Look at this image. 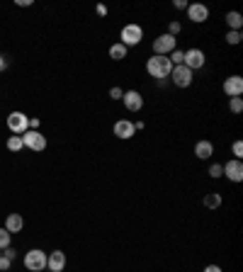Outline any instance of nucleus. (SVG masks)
<instances>
[{"mask_svg": "<svg viewBox=\"0 0 243 272\" xmlns=\"http://www.w3.org/2000/svg\"><path fill=\"white\" fill-rule=\"evenodd\" d=\"M241 39H243V34H241V32H233V30H229V32H226V44H231V46H236V44H238Z\"/></svg>", "mask_w": 243, "mask_h": 272, "instance_id": "4be33fe9", "label": "nucleus"}, {"mask_svg": "<svg viewBox=\"0 0 243 272\" xmlns=\"http://www.w3.org/2000/svg\"><path fill=\"white\" fill-rule=\"evenodd\" d=\"M182 32V24L178 20H171V24H168V34H171V37H178V34H180Z\"/></svg>", "mask_w": 243, "mask_h": 272, "instance_id": "a878e982", "label": "nucleus"}, {"mask_svg": "<svg viewBox=\"0 0 243 272\" xmlns=\"http://www.w3.org/2000/svg\"><path fill=\"white\" fill-rule=\"evenodd\" d=\"M146 71H149V76L151 78H158V81H163V78H168L173 71V63L168 56H151V59L146 61Z\"/></svg>", "mask_w": 243, "mask_h": 272, "instance_id": "f257e3e1", "label": "nucleus"}, {"mask_svg": "<svg viewBox=\"0 0 243 272\" xmlns=\"http://www.w3.org/2000/svg\"><path fill=\"white\" fill-rule=\"evenodd\" d=\"M175 8H178V10H187V3H185V0H175Z\"/></svg>", "mask_w": 243, "mask_h": 272, "instance_id": "2f4dec72", "label": "nucleus"}, {"mask_svg": "<svg viewBox=\"0 0 243 272\" xmlns=\"http://www.w3.org/2000/svg\"><path fill=\"white\" fill-rule=\"evenodd\" d=\"M224 175V165L222 163H212L209 165V178H222Z\"/></svg>", "mask_w": 243, "mask_h": 272, "instance_id": "393cba45", "label": "nucleus"}, {"mask_svg": "<svg viewBox=\"0 0 243 272\" xmlns=\"http://www.w3.org/2000/svg\"><path fill=\"white\" fill-rule=\"evenodd\" d=\"M202 272H222V267H219V265H207Z\"/></svg>", "mask_w": 243, "mask_h": 272, "instance_id": "7c9ffc66", "label": "nucleus"}, {"mask_svg": "<svg viewBox=\"0 0 243 272\" xmlns=\"http://www.w3.org/2000/svg\"><path fill=\"white\" fill-rule=\"evenodd\" d=\"M224 92H226L229 97H241V92H243V78L241 76L226 78V81H224Z\"/></svg>", "mask_w": 243, "mask_h": 272, "instance_id": "ddd939ff", "label": "nucleus"}, {"mask_svg": "<svg viewBox=\"0 0 243 272\" xmlns=\"http://www.w3.org/2000/svg\"><path fill=\"white\" fill-rule=\"evenodd\" d=\"M204 51L202 49H187L185 51V59H182V66H187L190 71H197V68H204Z\"/></svg>", "mask_w": 243, "mask_h": 272, "instance_id": "6e6552de", "label": "nucleus"}, {"mask_svg": "<svg viewBox=\"0 0 243 272\" xmlns=\"http://www.w3.org/2000/svg\"><path fill=\"white\" fill-rule=\"evenodd\" d=\"M10 241H12V233H8L5 229H0V251H3V248H8Z\"/></svg>", "mask_w": 243, "mask_h": 272, "instance_id": "b1692460", "label": "nucleus"}, {"mask_svg": "<svg viewBox=\"0 0 243 272\" xmlns=\"http://www.w3.org/2000/svg\"><path fill=\"white\" fill-rule=\"evenodd\" d=\"M171 78H173V83L178 85V88H190L192 85V81H195V76H192V71L187 68V66H173V71H171Z\"/></svg>", "mask_w": 243, "mask_h": 272, "instance_id": "0eeeda50", "label": "nucleus"}, {"mask_svg": "<svg viewBox=\"0 0 243 272\" xmlns=\"http://www.w3.org/2000/svg\"><path fill=\"white\" fill-rule=\"evenodd\" d=\"M121 95H124V90H121V88H117V85H114V88L110 90V97H112V100H121Z\"/></svg>", "mask_w": 243, "mask_h": 272, "instance_id": "c85d7f7f", "label": "nucleus"}, {"mask_svg": "<svg viewBox=\"0 0 243 272\" xmlns=\"http://www.w3.org/2000/svg\"><path fill=\"white\" fill-rule=\"evenodd\" d=\"M12 267V260L10 258H5V255H0V272H8Z\"/></svg>", "mask_w": 243, "mask_h": 272, "instance_id": "cd10ccee", "label": "nucleus"}, {"mask_svg": "<svg viewBox=\"0 0 243 272\" xmlns=\"http://www.w3.org/2000/svg\"><path fill=\"white\" fill-rule=\"evenodd\" d=\"M22 226H25V219H22L20 214H8V219H5V231L8 233H20Z\"/></svg>", "mask_w": 243, "mask_h": 272, "instance_id": "dca6fc26", "label": "nucleus"}, {"mask_svg": "<svg viewBox=\"0 0 243 272\" xmlns=\"http://www.w3.org/2000/svg\"><path fill=\"white\" fill-rule=\"evenodd\" d=\"M8 129L15 134V136H22L25 131L30 129V117L25 112H10L8 114Z\"/></svg>", "mask_w": 243, "mask_h": 272, "instance_id": "7ed1b4c3", "label": "nucleus"}, {"mask_svg": "<svg viewBox=\"0 0 243 272\" xmlns=\"http://www.w3.org/2000/svg\"><path fill=\"white\" fill-rule=\"evenodd\" d=\"M141 39H143V30L139 27V24H127L119 34V41L127 46V49H129V46H136V44H141Z\"/></svg>", "mask_w": 243, "mask_h": 272, "instance_id": "423d86ee", "label": "nucleus"}, {"mask_svg": "<svg viewBox=\"0 0 243 272\" xmlns=\"http://www.w3.org/2000/svg\"><path fill=\"white\" fill-rule=\"evenodd\" d=\"M0 255H3V253H0Z\"/></svg>", "mask_w": 243, "mask_h": 272, "instance_id": "c9c22d12", "label": "nucleus"}, {"mask_svg": "<svg viewBox=\"0 0 243 272\" xmlns=\"http://www.w3.org/2000/svg\"><path fill=\"white\" fill-rule=\"evenodd\" d=\"M168 59H171V63H173V66H180V63H182V59H185V51H180V49L171 51V56H168Z\"/></svg>", "mask_w": 243, "mask_h": 272, "instance_id": "5701e85b", "label": "nucleus"}, {"mask_svg": "<svg viewBox=\"0 0 243 272\" xmlns=\"http://www.w3.org/2000/svg\"><path fill=\"white\" fill-rule=\"evenodd\" d=\"M110 59L112 61L127 59V46H124L121 41H117V44H112V46H110Z\"/></svg>", "mask_w": 243, "mask_h": 272, "instance_id": "a211bd4d", "label": "nucleus"}, {"mask_svg": "<svg viewBox=\"0 0 243 272\" xmlns=\"http://www.w3.org/2000/svg\"><path fill=\"white\" fill-rule=\"evenodd\" d=\"M134 134H136V129H134V124L129 119H119L114 121V136L117 139H121V141H127V139H132Z\"/></svg>", "mask_w": 243, "mask_h": 272, "instance_id": "4468645a", "label": "nucleus"}, {"mask_svg": "<svg viewBox=\"0 0 243 272\" xmlns=\"http://www.w3.org/2000/svg\"><path fill=\"white\" fill-rule=\"evenodd\" d=\"M224 175H226L231 182H241L243 180V163L236 161V158L229 163H224Z\"/></svg>", "mask_w": 243, "mask_h": 272, "instance_id": "9b49d317", "label": "nucleus"}, {"mask_svg": "<svg viewBox=\"0 0 243 272\" xmlns=\"http://www.w3.org/2000/svg\"><path fill=\"white\" fill-rule=\"evenodd\" d=\"M8 68V59L5 56H0V71H5Z\"/></svg>", "mask_w": 243, "mask_h": 272, "instance_id": "473e14b6", "label": "nucleus"}, {"mask_svg": "<svg viewBox=\"0 0 243 272\" xmlns=\"http://www.w3.org/2000/svg\"><path fill=\"white\" fill-rule=\"evenodd\" d=\"M30 129H39V119H30Z\"/></svg>", "mask_w": 243, "mask_h": 272, "instance_id": "72a5a7b5", "label": "nucleus"}, {"mask_svg": "<svg viewBox=\"0 0 243 272\" xmlns=\"http://www.w3.org/2000/svg\"><path fill=\"white\" fill-rule=\"evenodd\" d=\"M22 143H25V149H30V151H44V149H46V136H44L39 129H27L22 134Z\"/></svg>", "mask_w": 243, "mask_h": 272, "instance_id": "f03ea898", "label": "nucleus"}, {"mask_svg": "<svg viewBox=\"0 0 243 272\" xmlns=\"http://www.w3.org/2000/svg\"><path fill=\"white\" fill-rule=\"evenodd\" d=\"M187 17L197 24H202V22L209 20V8L202 3H192V5H187Z\"/></svg>", "mask_w": 243, "mask_h": 272, "instance_id": "9d476101", "label": "nucleus"}, {"mask_svg": "<svg viewBox=\"0 0 243 272\" xmlns=\"http://www.w3.org/2000/svg\"><path fill=\"white\" fill-rule=\"evenodd\" d=\"M226 24H229V30L241 32V27H243V17H241V12H236V10L226 12Z\"/></svg>", "mask_w": 243, "mask_h": 272, "instance_id": "f3484780", "label": "nucleus"}, {"mask_svg": "<svg viewBox=\"0 0 243 272\" xmlns=\"http://www.w3.org/2000/svg\"><path fill=\"white\" fill-rule=\"evenodd\" d=\"M5 146H8V151H12V153H17V151H22V149H25L22 136H15V134H12L10 139H8V143H5Z\"/></svg>", "mask_w": 243, "mask_h": 272, "instance_id": "aec40b11", "label": "nucleus"}, {"mask_svg": "<svg viewBox=\"0 0 243 272\" xmlns=\"http://www.w3.org/2000/svg\"><path fill=\"white\" fill-rule=\"evenodd\" d=\"M204 207H209V209L222 207V194H219V192H209V194L204 197Z\"/></svg>", "mask_w": 243, "mask_h": 272, "instance_id": "6ab92c4d", "label": "nucleus"}, {"mask_svg": "<svg viewBox=\"0 0 243 272\" xmlns=\"http://www.w3.org/2000/svg\"><path fill=\"white\" fill-rule=\"evenodd\" d=\"M175 44H178V39L171 37L168 32L161 34V37H156V41H153V56H171V51H175Z\"/></svg>", "mask_w": 243, "mask_h": 272, "instance_id": "39448f33", "label": "nucleus"}, {"mask_svg": "<svg viewBox=\"0 0 243 272\" xmlns=\"http://www.w3.org/2000/svg\"><path fill=\"white\" fill-rule=\"evenodd\" d=\"M25 267H27L30 272H41V270H46V253L39 251V248L30 251L27 255H25Z\"/></svg>", "mask_w": 243, "mask_h": 272, "instance_id": "20e7f679", "label": "nucleus"}, {"mask_svg": "<svg viewBox=\"0 0 243 272\" xmlns=\"http://www.w3.org/2000/svg\"><path fill=\"white\" fill-rule=\"evenodd\" d=\"M231 151H233V156H236V161H241V156H243V143H241V141H233Z\"/></svg>", "mask_w": 243, "mask_h": 272, "instance_id": "bb28decb", "label": "nucleus"}, {"mask_svg": "<svg viewBox=\"0 0 243 272\" xmlns=\"http://www.w3.org/2000/svg\"><path fill=\"white\" fill-rule=\"evenodd\" d=\"M229 110H231L233 114H241V112H243V100H241V97H229Z\"/></svg>", "mask_w": 243, "mask_h": 272, "instance_id": "412c9836", "label": "nucleus"}, {"mask_svg": "<svg viewBox=\"0 0 243 272\" xmlns=\"http://www.w3.org/2000/svg\"><path fill=\"white\" fill-rule=\"evenodd\" d=\"M121 102H124V107L129 112H139L143 107V97L139 90H124L121 95Z\"/></svg>", "mask_w": 243, "mask_h": 272, "instance_id": "1a4fd4ad", "label": "nucleus"}, {"mask_svg": "<svg viewBox=\"0 0 243 272\" xmlns=\"http://www.w3.org/2000/svg\"><path fill=\"white\" fill-rule=\"evenodd\" d=\"M98 15H107V8H105V5H98Z\"/></svg>", "mask_w": 243, "mask_h": 272, "instance_id": "f704fd0d", "label": "nucleus"}, {"mask_svg": "<svg viewBox=\"0 0 243 272\" xmlns=\"http://www.w3.org/2000/svg\"><path fill=\"white\" fill-rule=\"evenodd\" d=\"M195 156L200 158V161H209L214 156V143L212 141H197L195 146Z\"/></svg>", "mask_w": 243, "mask_h": 272, "instance_id": "2eb2a0df", "label": "nucleus"}, {"mask_svg": "<svg viewBox=\"0 0 243 272\" xmlns=\"http://www.w3.org/2000/svg\"><path fill=\"white\" fill-rule=\"evenodd\" d=\"M3 255H5V258H10V260H15V255H17V253H15V248L8 245V248H3Z\"/></svg>", "mask_w": 243, "mask_h": 272, "instance_id": "c756f323", "label": "nucleus"}, {"mask_svg": "<svg viewBox=\"0 0 243 272\" xmlns=\"http://www.w3.org/2000/svg\"><path fill=\"white\" fill-rule=\"evenodd\" d=\"M63 267H66V253L63 251H54L46 255V270L63 272Z\"/></svg>", "mask_w": 243, "mask_h": 272, "instance_id": "f8f14e48", "label": "nucleus"}]
</instances>
